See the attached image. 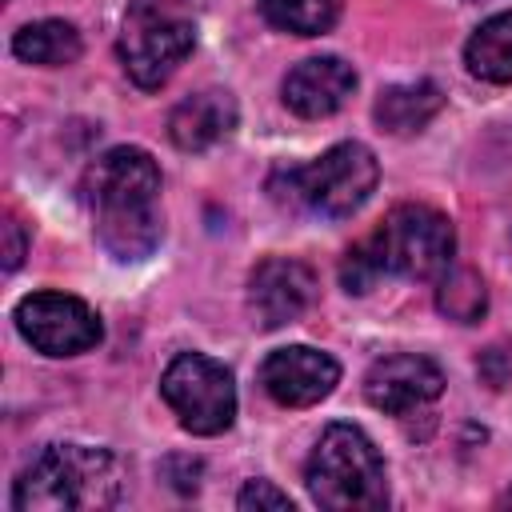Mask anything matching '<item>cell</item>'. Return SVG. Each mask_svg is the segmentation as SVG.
<instances>
[{"instance_id": "5bb4252c", "label": "cell", "mask_w": 512, "mask_h": 512, "mask_svg": "<svg viewBox=\"0 0 512 512\" xmlns=\"http://www.w3.org/2000/svg\"><path fill=\"white\" fill-rule=\"evenodd\" d=\"M444 108V92L432 80H408V84H392L376 96V124L392 136H412L420 128H428V120Z\"/></svg>"}, {"instance_id": "8992f818", "label": "cell", "mask_w": 512, "mask_h": 512, "mask_svg": "<svg viewBox=\"0 0 512 512\" xmlns=\"http://www.w3.org/2000/svg\"><path fill=\"white\" fill-rule=\"evenodd\" d=\"M196 0H128L116 40L120 64L136 88L156 92L196 48Z\"/></svg>"}, {"instance_id": "7a4b0ae2", "label": "cell", "mask_w": 512, "mask_h": 512, "mask_svg": "<svg viewBox=\"0 0 512 512\" xmlns=\"http://www.w3.org/2000/svg\"><path fill=\"white\" fill-rule=\"evenodd\" d=\"M456 232L452 220L428 204H396L364 240H356L340 260L344 292H368L384 276L440 280L452 268Z\"/></svg>"}, {"instance_id": "2e32d148", "label": "cell", "mask_w": 512, "mask_h": 512, "mask_svg": "<svg viewBox=\"0 0 512 512\" xmlns=\"http://www.w3.org/2000/svg\"><path fill=\"white\" fill-rule=\"evenodd\" d=\"M12 52H16L24 64L64 68V64H76V60H80L84 40H80V32H76L68 20H36V24H24V28L12 36Z\"/></svg>"}, {"instance_id": "6da1fadb", "label": "cell", "mask_w": 512, "mask_h": 512, "mask_svg": "<svg viewBox=\"0 0 512 512\" xmlns=\"http://www.w3.org/2000/svg\"><path fill=\"white\" fill-rule=\"evenodd\" d=\"M84 204L92 212V232L108 256L120 264H140L160 244V168L144 148H108L84 172Z\"/></svg>"}, {"instance_id": "7c38bea8", "label": "cell", "mask_w": 512, "mask_h": 512, "mask_svg": "<svg viewBox=\"0 0 512 512\" xmlns=\"http://www.w3.org/2000/svg\"><path fill=\"white\" fill-rule=\"evenodd\" d=\"M352 92H356V68L340 56H308L280 84L284 104L304 120H324L340 112Z\"/></svg>"}, {"instance_id": "d6986e66", "label": "cell", "mask_w": 512, "mask_h": 512, "mask_svg": "<svg viewBox=\"0 0 512 512\" xmlns=\"http://www.w3.org/2000/svg\"><path fill=\"white\" fill-rule=\"evenodd\" d=\"M236 508L240 512H264V508L268 512H292V496L280 492L272 480H248L236 496Z\"/></svg>"}, {"instance_id": "e0dca14e", "label": "cell", "mask_w": 512, "mask_h": 512, "mask_svg": "<svg viewBox=\"0 0 512 512\" xmlns=\"http://www.w3.org/2000/svg\"><path fill=\"white\" fill-rule=\"evenodd\" d=\"M344 0H260V16L292 36H324L340 20Z\"/></svg>"}, {"instance_id": "277c9868", "label": "cell", "mask_w": 512, "mask_h": 512, "mask_svg": "<svg viewBox=\"0 0 512 512\" xmlns=\"http://www.w3.org/2000/svg\"><path fill=\"white\" fill-rule=\"evenodd\" d=\"M376 180H380V164L372 148H364L360 140H344L308 164L276 168L268 176V196L288 212L344 220L364 208V200L376 192Z\"/></svg>"}, {"instance_id": "9a60e30c", "label": "cell", "mask_w": 512, "mask_h": 512, "mask_svg": "<svg viewBox=\"0 0 512 512\" xmlns=\"http://www.w3.org/2000/svg\"><path fill=\"white\" fill-rule=\"evenodd\" d=\"M464 64L484 84H512V8L488 16L464 44Z\"/></svg>"}, {"instance_id": "4fadbf2b", "label": "cell", "mask_w": 512, "mask_h": 512, "mask_svg": "<svg viewBox=\"0 0 512 512\" xmlns=\"http://www.w3.org/2000/svg\"><path fill=\"white\" fill-rule=\"evenodd\" d=\"M236 128V100L224 88H204L184 96L168 116V136L180 152H204Z\"/></svg>"}, {"instance_id": "52a82bcc", "label": "cell", "mask_w": 512, "mask_h": 512, "mask_svg": "<svg viewBox=\"0 0 512 512\" xmlns=\"http://www.w3.org/2000/svg\"><path fill=\"white\" fill-rule=\"evenodd\" d=\"M160 396L176 412L180 428L192 436H220L236 420L232 372L204 352L172 356V364L160 376Z\"/></svg>"}, {"instance_id": "ffe728a7", "label": "cell", "mask_w": 512, "mask_h": 512, "mask_svg": "<svg viewBox=\"0 0 512 512\" xmlns=\"http://www.w3.org/2000/svg\"><path fill=\"white\" fill-rule=\"evenodd\" d=\"M24 248H28L24 224H20L16 216H8V220H4V272H16V268H20Z\"/></svg>"}, {"instance_id": "ba28073f", "label": "cell", "mask_w": 512, "mask_h": 512, "mask_svg": "<svg viewBox=\"0 0 512 512\" xmlns=\"http://www.w3.org/2000/svg\"><path fill=\"white\" fill-rule=\"evenodd\" d=\"M20 336L44 356H80L104 340L96 308L68 292H32L12 312Z\"/></svg>"}, {"instance_id": "3957f363", "label": "cell", "mask_w": 512, "mask_h": 512, "mask_svg": "<svg viewBox=\"0 0 512 512\" xmlns=\"http://www.w3.org/2000/svg\"><path fill=\"white\" fill-rule=\"evenodd\" d=\"M124 496L120 464L108 448L48 444L16 480L12 508L20 512H88L112 508Z\"/></svg>"}, {"instance_id": "ac0fdd59", "label": "cell", "mask_w": 512, "mask_h": 512, "mask_svg": "<svg viewBox=\"0 0 512 512\" xmlns=\"http://www.w3.org/2000/svg\"><path fill=\"white\" fill-rule=\"evenodd\" d=\"M436 308L456 324H476L488 308V288L472 268H448L436 288Z\"/></svg>"}, {"instance_id": "5b68a950", "label": "cell", "mask_w": 512, "mask_h": 512, "mask_svg": "<svg viewBox=\"0 0 512 512\" xmlns=\"http://www.w3.org/2000/svg\"><path fill=\"white\" fill-rule=\"evenodd\" d=\"M308 496L328 512H372L388 504L384 456L356 424H328L304 464Z\"/></svg>"}, {"instance_id": "8fae6325", "label": "cell", "mask_w": 512, "mask_h": 512, "mask_svg": "<svg viewBox=\"0 0 512 512\" xmlns=\"http://www.w3.org/2000/svg\"><path fill=\"white\" fill-rule=\"evenodd\" d=\"M444 392V372L416 352L384 356L364 376V396L384 416H412Z\"/></svg>"}, {"instance_id": "30bf717a", "label": "cell", "mask_w": 512, "mask_h": 512, "mask_svg": "<svg viewBox=\"0 0 512 512\" xmlns=\"http://www.w3.org/2000/svg\"><path fill=\"white\" fill-rule=\"evenodd\" d=\"M340 384V364L308 344H288L264 356L260 364V388L280 408H308L320 404Z\"/></svg>"}, {"instance_id": "9c48e42d", "label": "cell", "mask_w": 512, "mask_h": 512, "mask_svg": "<svg viewBox=\"0 0 512 512\" xmlns=\"http://www.w3.org/2000/svg\"><path fill=\"white\" fill-rule=\"evenodd\" d=\"M316 300V272L296 256H268L248 276V316L272 332L300 320Z\"/></svg>"}]
</instances>
